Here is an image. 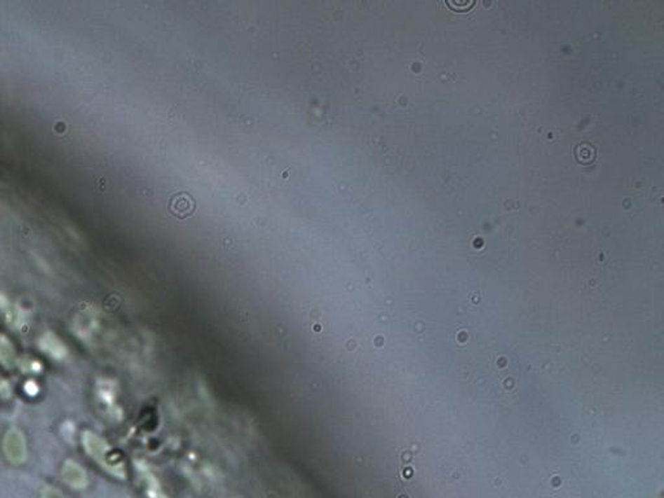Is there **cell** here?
Here are the masks:
<instances>
[{
    "label": "cell",
    "mask_w": 664,
    "mask_h": 498,
    "mask_svg": "<svg viewBox=\"0 0 664 498\" xmlns=\"http://www.w3.org/2000/svg\"><path fill=\"white\" fill-rule=\"evenodd\" d=\"M3 449L6 457L12 464H21L26 458L25 438L22 432L18 429H11L7 432L3 443Z\"/></svg>",
    "instance_id": "1"
},
{
    "label": "cell",
    "mask_w": 664,
    "mask_h": 498,
    "mask_svg": "<svg viewBox=\"0 0 664 498\" xmlns=\"http://www.w3.org/2000/svg\"><path fill=\"white\" fill-rule=\"evenodd\" d=\"M61 476L62 479L69 484L72 488L74 490H83L86 488L87 476L86 472L81 469L79 464L76 462L68 461L64 464L61 470Z\"/></svg>",
    "instance_id": "3"
},
{
    "label": "cell",
    "mask_w": 664,
    "mask_h": 498,
    "mask_svg": "<svg viewBox=\"0 0 664 498\" xmlns=\"http://www.w3.org/2000/svg\"><path fill=\"white\" fill-rule=\"evenodd\" d=\"M0 361L6 367H13L16 364V354L11 341L0 335Z\"/></svg>",
    "instance_id": "4"
},
{
    "label": "cell",
    "mask_w": 664,
    "mask_h": 498,
    "mask_svg": "<svg viewBox=\"0 0 664 498\" xmlns=\"http://www.w3.org/2000/svg\"><path fill=\"white\" fill-rule=\"evenodd\" d=\"M43 498H65L60 492H57L53 488H48V490H44L43 492Z\"/></svg>",
    "instance_id": "6"
},
{
    "label": "cell",
    "mask_w": 664,
    "mask_h": 498,
    "mask_svg": "<svg viewBox=\"0 0 664 498\" xmlns=\"http://www.w3.org/2000/svg\"><path fill=\"white\" fill-rule=\"evenodd\" d=\"M11 394L8 383L0 376V397H7Z\"/></svg>",
    "instance_id": "5"
},
{
    "label": "cell",
    "mask_w": 664,
    "mask_h": 498,
    "mask_svg": "<svg viewBox=\"0 0 664 498\" xmlns=\"http://www.w3.org/2000/svg\"><path fill=\"white\" fill-rule=\"evenodd\" d=\"M82 441L85 444L87 453L108 469V450H109V448L104 443L103 440L100 437L96 436L95 434H93V432H85L83 437H82Z\"/></svg>",
    "instance_id": "2"
}]
</instances>
